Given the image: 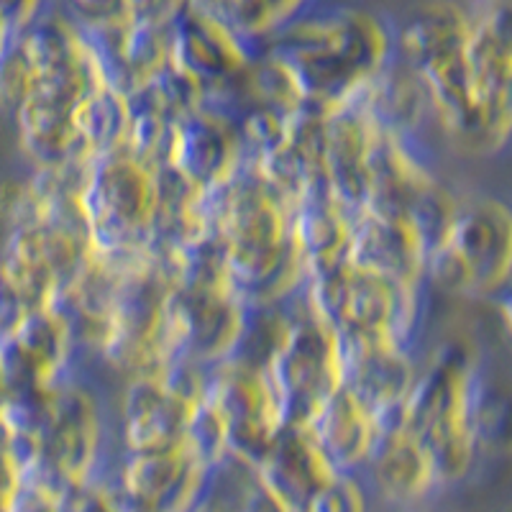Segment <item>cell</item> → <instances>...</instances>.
Instances as JSON below:
<instances>
[{
  "mask_svg": "<svg viewBox=\"0 0 512 512\" xmlns=\"http://www.w3.org/2000/svg\"><path fill=\"white\" fill-rule=\"evenodd\" d=\"M213 231L221 239L233 290L246 305L290 303L308 285L292 239V203L246 164L210 192Z\"/></svg>",
  "mask_w": 512,
  "mask_h": 512,
  "instance_id": "obj_1",
  "label": "cell"
},
{
  "mask_svg": "<svg viewBox=\"0 0 512 512\" xmlns=\"http://www.w3.org/2000/svg\"><path fill=\"white\" fill-rule=\"evenodd\" d=\"M285 64L305 100L320 108L351 103L395 57V24L349 3H318L267 47Z\"/></svg>",
  "mask_w": 512,
  "mask_h": 512,
  "instance_id": "obj_2",
  "label": "cell"
},
{
  "mask_svg": "<svg viewBox=\"0 0 512 512\" xmlns=\"http://www.w3.org/2000/svg\"><path fill=\"white\" fill-rule=\"evenodd\" d=\"M487 379L484 361L461 341H446L420 364L402 425L428 451L438 482H456L472 466Z\"/></svg>",
  "mask_w": 512,
  "mask_h": 512,
  "instance_id": "obj_3",
  "label": "cell"
},
{
  "mask_svg": "<svg viewBox=\"0 0 512 512\" xmlns=\"http://www.w3.org/2000/svg\"><path fill=\"white\" fill-rule=\"evenodd\" d=\"M472 13L456 0H423L395 24V59L420 80L436 123L464 154H477V118L469 98L466 44Z\"/></svg>",
  "mask_w": 512,
  "mask_h": 512,
  "instance_id": "obj_4",
  "label": "cell"
},
{
  "mask_svg": "<svg viewBox=\"0 0 512 512\" xmlns=\"http://www.w3.org/2000/svg\"><path fill=\"white\" fill-rule=\"evenodd\" d=\"M175 274L152 249L123 269L95 361L118 377H157L177 356Z\"/></svg>",
  "mask_w": 512,
  "mask_h": 512,
  "instance_id": "obj_5",
  "label": "cell"
},
{
  "mask_svg": "<svg viewBox=\"0 0 512 512\" xmlns=\"http://www.w3.org/2000/svg\"><path fill=\"white\" fill-rule=\"evenodd\" d=\"M512 216L492 195L459 198L446 231L428 254L425 285L461 300L510 295Z\"/></svg>",
  "mask_w": 512,
  "mask_h": 512,
  "instance_id": "obj_6",
  "label": "cell"
},
{
  "mask_svg": "<svg viewBox=\"0 0 512 512\" xmlns=\"http://www.w3.org/2000/svg\"><path fill=\"white\" fill-rule=\"evenodd\" d=\"M425 285H408L359 264H344L305 285L310 308L338 338L390 341L415 349L425 326Z\"/></svg>",
  "mask_w": 512,
  "mask_h": 512,
  "instance_id": "obj_7",
  "label": "cell"
},
{
  "mask_svg": "<svg viewBox=\"0 0 512 512\" xmlns=\"http://www.w3.org/2000/svg\"><path fill=\"white\" fill-rule=\"evenodd\" d=\"M90 244L111 259L149 251L157 216V169L121 149L95 159L82 187Z\"/></svg>",
  "mask_w": 512,
  "mask_h": 512,
  "instance_id": "obj_8",
  "label": "cell"
},
{
  "mask_svg": "<svg viewBox=\"0 0 512 512\" xmlns=\"http://www.w3.org/2000/svg\"><path fill=\"white\" fill-rule=\"evenodd\" d=\"M103 438V402L95 382L80 369L49 397L36 436V459L21 484H34L59 497L64 489L90 482L103 451Z\"/></svg>",
  "mask_w": 512,
  "mask_h": 512,
  "instance_id": "obj_9",
  "label": "cell"
},
{
  "mask_svg": "<svg viewBox=\"0 0 512 512\" xmlns=\"http://www.w3.org/2000/svg\"><path fill=\"white\" fill-rule=\"evenodd\" d=\"M456 203L459 198L438 180L420 139L377 128L364 208L408 218L433 249L454 216Z\"/></svg>",
  "mask_w": 512,
  "mask_h": 512,
  "instance_id": "obj_10",
  "label": "cell"
},
{
  "mask_svg": "<svg viewBox=\"0 0 512 512\" xmlns=\"http://www.w3.org/2000/svg\"><path fill=\"white\" fill-rule=\"evenodd\" d=\"M267 372L280 397L285 428H305L341 387V344L336 331L310 308L305 290L292 300V326Z\"/></svg>",
  "mask_w": 512,
  "mask_h": 512,
  "instance_id": "obj_11",
  "label": "cell"
},
{
  "mask_svg": "<svg viewBox=\"0 0 512 512\" xmlns=\"http://www.w3.org/2000/svg\"><path fill=\"white\" fill-rule=\"evenodd\" d=\"M466 70L477 118V157H492L505 152L512 131V18L507 0L472 16Z\"/></svg>",
  "mask_w": 512,
  "mask_h": 512,
  "instance_id": "obj_12",
  "label": "cell"
},
{
  "mask_svg": "<svg viewBox=\"0 0 512 512\" xmlns=\"http://www.w3.org/2000/svg\"><path fill=\"white\" fill-rule=\"evenodd\" d=\"M205 400L221 415L228 454L256 466L274 438L285 428L280 397L267 367L241 356L221 361L210 369Z\"/></svg>",
  "mask_w": 512,
  "mask_h": 512,
  "instance_id": "obj_13",
  "label": "cell"
},
{
  "mask_svg": "<svg viewBox=\"0 0 512 512\" xmlns=\"http://www.w3.org/2000/svg\"><path fill=\"white\" fill-rule=\"evenodd\" d=\"M80 369V351L54 308L31 310L0 336V377L8 397H49Z\"/></svg>",
  "mask_w": 512,
  "mask_h": 512,
  "instance_id": "obj_14",
  "label": "cell"
},
{
  "mask_svg": "<svg viewBox=\"0 0 512 512\" xmlns=\"http://www.w3.org/2000/svg\"><path fill=\"white\" fill-rule=\"evenodd\" d=\"M249 305L233 285H175L177 354L213 369L231 359L246 331Z\"/></svg>",
  "mask_w": 512,
  "mask_h": 512,
  "instance_id": "obj_15",
  "label": "cell"
},
{
  "mask_svg": "<svg viewBox=\"0 0 512 512\" xmlns=\"http://www.w3.org/2000/svg\"><path fill=\"white\" fill-rule=\"evenodd\" d=\"M338 344L341 387H346L374 415L379 431L400 425L420 372L415 349L359 338H338Z\"/></svg>",
  "mask_w": 512,
  "mask_h": 512,
  "instance_id": "obj_16",
  "label": "cell"
},
{
  "mask_svg": "<svg viewBox=\"0 0 512 512\" xmlns=\"http://www.w3.org/2000/svg\"><path fill=\"white\" fill-rule=\"evenodd\" d=\"M210 466L177 446L134 451L121 466V492L128 512H190L203 497Z\"/></svg>",
  "mask_w": 512,
  "mask_h": 512,
  "instance_id": "obj_17",
  "label": "cell"
},
{
  "mask_svg": "<svg viewBox=\"0 0 512 512\" xmlns=\"http://www.w3.org/2000/svg\"><path fill=\"white\" fill-rule=\"evenodd\" d=\"M249 164L236 118L218 103H205L177 121L169 167L192 185L213 192Z\"/></svg>",
  "mask_w": 512,
  "mask_h": 512,
  "instance_id": "obj_18",
  "label": "cell"
},
{
  "mask_svg": "<svg viewBox=\"0 0 512 512\" xmlns=\"http://www.w3.org/2000/svg\"><path fill=\"white\" fill-rule=\"evenodd\" d=\"M254 54L249 44L198 0H192L169 26V64L200 82L205 90L231 82Z\"/></svg>",
  "mask_w": 512,
  "mask_h": 512,
  "instance_id": "obj_19",
  "label": "cell"
},
{
  "mask_svg": "<svg viewBox=\"0 0 512 512\" xmlns=\"http://www.w3.org/2000/svg\"><path fill=\"white\" fill-rule=\"evenodd\" d=\"M374 139L377 126L356 100L326 111L323 169L328 190L349 213H359L367 205Z\"/></svg>",
  "mask_w": 512,
  "mask_h": 512,
  "instance_id": "obj_20",
  "label": "cell"
},
{
  "mask_svg": "<svg viewBox=\"0 0 512 512\" xmlns=\"http://www.w3.org/2000/svg\"><path fill=\"white\" fill-rule=\"evenodd\" d=\"M431 246L408 218L361 208L351 223V264L408 285H425ZM428 287V285H425Z\"/></svg>",
  "mask_w": 512,
  "mask_h": 512,
  "instance_id": "obj_21",
  "label": "cell"
},
{
  "mask_svg": "<svg viewBox=\"0 0 512 512\" xmlns=\"http://www.w3.org/2000/svg\"><path fill=\"white\" fill-rule=\"evenodd\" d=\"M254 474L259 487L282 512H303L310 497L338 472L305 428H282L254 466Z\"/></svg>",
  "mask_w": 512,
  "mask_h": 512,
  "instance_id": "obj_22",
  "label": "cell"
},
{
  "mask_svg": "<svg viewBox=\"0 0 512 512\" xmlns=\"http://www.w3.org/2000/svg\"><path fill=\"white\" fill-rule=\"evenodd\" d=\"M192 410L195 405L175 395L159 377L123 379L118 428L126 454L182 443Z\"/></svg>",
  "mask_w": 512,
  "mask_h": 512,
  "instance_id": "obj_23",
  "label": "cell"
},
{
  "mask_svg": "<svg viewBox=\"0 0 512 512\" xmlns=\"http://www.w3.org/2000/svg\"><path fill=\"white\" fill-rule=\"evenodd\" d=\"M351 223L354 213L338 203L331 192L308 195L292 205V239L308 280L349 264Z\"/></svg>",
  "mask_w": 512,
  "mask_h": 512,
  "instance_id": "obj_24",
  "label": "cell"
},
{
  "mask_svg": "<svg viewBox=\"0 0 512 512\" xmlns=\"http://www.w3.org/2000/svg\"><path fill=\"white\" fill-rule=\"evenodd\" d=\"M305 431L313 436L336 472L351 474L367 464L369 451L377 441L379 425L374 415L346 387H338L320 405L313 420L305 425Z\"/></svg>",
  "mask_w": 512,
  "mask_h": 512,
  "instance_id": "obj_25",
  "label": "cell"
},
{
  "mask_svg": "<svg viewBox=\"0 0 512 512\" xmlns=\"http://www.w3.org/2000/svg\"><path fill=\"white\" fill-rule=\"evenodd\" d=\"M208 233H213L210 192L192 185L177 169H157V216H154L152 249L159 254H175Z\"/></svg>",
  "mask_w": 512,
  "mask_h": 512,
  "instance_id": "obj_26",
  "label": "cell"
},
{
  "mask_svg": "<svg viewBox=\"0 0 512 512\" xmlns=\"http://www.w3.org/2000/svg\"><path fill=\"white\" fill-rule=\"evenodd\" d=\"M384 495L397 502H413L438 484L436 466L405 425H392L377 433L367 464Z\"/></svg>",
  "mask_w": 512,
  "mask_h": 512,
  "instance_id": "obj_27",
  "label": "cell"
},
{
  "mask_svg": "<svg viewBox=\"0 0 512 512\" xmlns=\"http://www.w3.org/2000/svg\"><path fill=\"white\" fill-rule=\"evenodd\" d=\"M354 100L367 111L374 126L390 134L420 139L423 128L431 123V105L425 88L395 57Z\"/></svg>",
  "mask_w": 512,
  "mask_h": 512,
  "instance_id": "obj_28",
  "label": "cell"
},
{
  "mask_svg": "<svg viewBox=\"0 0 512 512\" xmlns=\"http://www.w3.org/2000/svg\"><path fill=\"white\" fill-rule=\"evenodd\" d=\"M128 100V123H126V149L131 157L144 162L146 167L164 169L169 167L172 144H175L177 116L172 105L164 100L157 82H146L144 88L126 95Z\"/></svg>",
  "mask_w": 512,
  "mask_h": 512,
  "instance_id": "obj_29",
  "label": "cell"
},
{
  "mask_svg": "<svg viewBox=\"0 0 512 512\" xmlns=\"http://www.w3.org/2000/svg\"><path fill=\"white\" fill-rule=\"evenodd\" d=\"M254 52L323 0H198Z\"/></svg>",
  "mask_w": 512,
  "mask_h": 512,
  "instance_id": "obj_30",
  "label": "cell"
},
{
  "mask_svg": "<svg viewBox=\"0 0 512 512\" xmlns=\"http://www.w3.org/2000/svg\"><path fill=\"white\" fill-rule=\"evenodd\" d=\"M128 100L111 85L93 90L75 108L77 154L88 162L121 152L126 144Z\"/></svg>",
  "mask_w": 512,
  "mask_h": 512,
  "instance_id": "obj_31",
  "label": "cell"
},
{
  "mask_svg": "<svg viewBox=\"0 0 512 512\" xmlns=\"http://www.w3.org/2000/svg\"><path fill=\"white\" fill-rule=\"evenodd\" d=\"M41 216V192L34 175L3 177L0 180V223L11 231L16 226L36 223Z\"/></svg>",
  "mask_w": 512,
  "mask_h": 512,
  "instance_id": "obj_32",
  "label": "cell"
},
{
  "mask_svg": "<svg viewBox=\"0 0 512 512\" xmlns=\"http://www.w3.org/2000/svg\"><path fill=\"white\" fill-rule=\"evenodd\" d=\"M303 512H364V492L354 474L338 472L323 489H318Z\"/></svg>",
  "mask_w": 512,
  "mask_h": 512,
  "instance_id": "obj_33",
  "label": "cell"
},
{
  "mask_svg": "<svg viewBox=\"0 0 512 512\" xmlns=\"http://www.w3.org/2000/svg\"><path fill=\"white\" fill-rule=\"evenodd\" d=\"M57 512H128L111 489L95 479L64 489L57 500Z\"/></svg>",
  "mask_w": 512,
  "mask_h": 512,
  "instance_id": "obj_34",
  "label": "cell"
},
{
  "mask_svg": "<svg viewBox=\"0 0 512 512\" xmlns=\"http://www.w3.org/2000/svg\"><path fill=\"white\" fill-rule=\"evenodd\" d=\"M192 0H123L128 21L154 26H172Z\"/></svg>",
  "mask_w": 512,
  "mask_h": 512,
  "instance_id": "obj_35",
  "label": "cell"
},
{
  "mask_svg": "<svg viewBox=\"0 0 512 512\" xmlns=\"http://www.w3.org/2000/svg\"><path fill=\"white\" fill-rule=\"evenodd\" d=\"M82 26H103L126 18L123 0H54Z\"/></svg>",
  "mask_w": 512,
  "mask_h": 512,
  "instance_id": "obj_36",
  "label": "cell"
},
{
  "mask_svg": "<svg viewBox=\"0 0 512 512\" xmlns=\"http://www.w3.org/2000/svg\"><path fill=\"white\" fill-rule=\"evenodd\" d=\"M52 6L54 0H0V21L13 34H21V31L29 29L36 18Z\"/></svg>",
  "mask_w": 512,
  "mask_h": 512,
  "instance_id": "obj_37",
  "label": "cell"
},
{
  "mask_svg": "<svg viewBox=\"0 0 512 512\" xmlns=\"http://www.w3.org/2000/svg\"><path fill=\"white\" fill-rule=\"evenodd\" d=\"M13 31L8 29L6 24H3V21H0V59H3V54H6V49H8V44H11L13 41Z\"/></svg>",
  "mask_w": 512,
  "mask_h": 512,
  "instance_id": "obj_38",
  "label": "cell"
},
{
  "mask_svg": "<svg viewBox=\"0 0 512 512\" xmlns=\"http://www.w3.org/2000/svg\"><path fill=\"white\" fill-rule=\"evenodd\" d=\"M6 400H8L6 384H3V377H0V408H3V405H6Z\"/></svg>",
  "mask_w": 512,
  "mask_h": 512,
  "instance_id": "obj_39",
  "label": "cell"
},
{
  "mask_svg": "<svg viewBox=\"0 0 512 512\" xmlns=\"http://www.w3.org/2000/svg\"><path fill=\"white\" fill-rule=\"evenodd\" d=\"M0 333H3V328H0Z\"/></svg>",
  "mask_w": 512,
  "mask_h": 512,
  "instance_id": "obj_40",
  "label": "cell"
}]
</instances>
